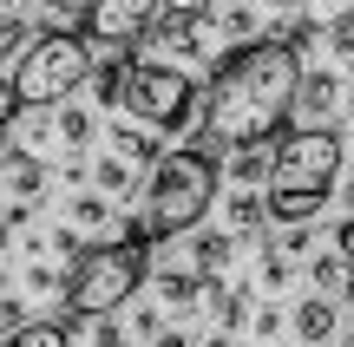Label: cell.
<instances>
[{
    "label": "cell",
    "mask_w": 354,
    "mask_h": 347,
    "mask_svg": "<svg viewBox=\"0 0 354 347\" xmlns=\"http://www.w3.org/2000/svg\"><path fill=\"white\" fill-rule=\"evenodd\" d=\"M295 86H302L295 39H250V46H236L216 66L210 92H203V138L216 151L269 144L295 112Z\"/></svg>",
    "instance_id": "6da1fadb"
},
{
    "label": "cell",
    "mask_w": 354,
    "mask_h": 347,
    "mask_svg": "<svg viewBox=\"0 0 354 347\" xmlns=\"http://www.w3.org/2000/svg\"><path fill=\"white\" fill-rule=\"evenodd\" d=\"M342 184V138L328 125H302L269 151V217L308 223Z\"/></svg>",
    "instance_id": "7a4b0ae2"
},
{
    "label": "cell",
    "mask_w": 354,
    "mask_h": 347,
    "mask_svg": "<svg viewBox=\"0 0 354 347\" xmlns=\"http://www.w3.org/2000/svg\"><path fill=\"white\" fill-rule=\"evenodd\" d=\"M210 204H216V157L210 151L184 144V151H165L151 164V177H145V230L158 243L190 236L210 217Z\"/></svg>",
    "instance_id": "3957f363"
},
{
    "label": "cell",
    "mask_w": 354,
    "mask_h": 347,
    "mask_svg": "<svg viewBox=\"0 0 354 347\" xmlns=\"http://www.w3.org/2000/svg\"><path fill=\"white\" fill-rule=\"evenodd\" d=\"M145 243H151V230H145V223H125L118 243L86 249V256L73 262V275H66V308H73V315H112V308H125V301L138 295L145 269H151Z\"/></svg>",
    "instance_id": "277c9868"
},
{
    "label": "cell",
    "mask_w": 354,
    "mask_h": 347,
    "mask_svg": "<svg viewBox=\"0 0 354 347\" xmlns=\"http://www.w3.org/2000/svg\"><path fill=\"white\" fill-rule=\"evenodd\" d=\"M92 79V39L86 33H33V46L20 52L7 79V112H46L66 105Z\"/></svg>",
    "instance_id": "5b68a950"
},
{
    "label": "cell",
    "mask_w": 354,
    "mask_h": 347,
    "mask_svg": "<svg viewBox=\"0 0 354 347\" xmlns=\"http://www.w3.org/2000/svg\"><path fill=\"white\" fill-rule=\"evenodd\" d=\"M118 105H125L138 125H151V131H184L190 105H197V79L165 66V59H125V72H118Z\"/></svg>",
    "instance_id": "8992f818"
},
{
    "label": "cell",
    "mask_w": 354,
    "mask_h": 347,
    "mask_svg": "<svg viewBox=\"0 0 354 347\" xmlns=\"http://www.w3.org/2000/svg\"><path fill=\"white\" fill-rule=\"evenodd\" d=\"M145 39H151L145 59H165V66H177V72L216 59V26H210V13H165Z\"/></svg>",
    "instance_id": "52a82bcc"
},
{
    "label": "cell",
    "mask_w": 354,
    "mask_h": 347,
    "mask_svg": "<svg viewBox=\"0 0 354 347\" xmlns=\"http://www.w3.org/2000/svg\"><path fill=\"white\" fill-rule=\"evenodd\" d=\"M165 13V0H86V39L92 46H131Z\"/></svg>",
    "instance_id": "ba28073f"
},
{
    "label": "cell",
    "mask_w": 354,
    "mask_h": 347,
    "mask_svg": "<svg viewBox=\"0 0 354 347\" xmlns=\"http://www.w3.org/2000/svg\"><path fill=\"white\" fill-rule=\"evenodd\" d=\"M295 112H308V125H328V112H342V79L335 72H302Z\"/></svg>",
    "instance_id": "9c48e42d"
},
{
    "label": "cell",
    "mask_w": 354,
    "mask_h": 347,
    "mask_svg": "<svg viewBox=\"0 0 354 347\" xmlns=\"http://www.w3.org/2000/svg\"><path fill=\"white\" fill-rule=\"evenodd\" d=\"M335 321H342V308H335L328 295H308L302 308H295V341H302V347H322V341H335Z\"/></svg>",
    "instance_id": "30bf717a"
},
{
    "label": "cell",
    "mask_w": 354,
    "mask_h": 347,
    "mask_svg": "<svg viewBox=\"0 0 354 347\" xmlns=\"http://www.w3.org/2000/svg\"><path fill=\"white\" fill-rule=\"evenodd\" d=\"M0 347H73V328L66 321H26L13 335H0Z\"/></svg>",
    "instance_id": "8fae6325"
},
{
    "label": "cell",
    "mask_w": 354,
    "mask_h": 347,
    "mask_svg": "<svg viewBox=\"0 0 354 347\" xmlns=\"http://www.w3.org/2000/svg\"><path fill=\"white\" fill-rule=\"evenodd\" d=\"M26 46H33V26L13 20V13H0V72H7V66H20Z\"/></svg>",
    "instance_id": "7c38bea8"
},
{
    "label": "cell",
    "mask_w": 354,
    "mask_h": 347,
    "mask_svg": "<svg viewBox=\"0 0 354 347\" xmlns=\"http://www.w3.org/2000/svg\"><path fill=\"white\" fill-rule=\"evenodd\" d=\"M0 170H7V190L20 197V204H33V197H39V164H33V157H7Z\"/></svg>",
    "instance_id": "4fadbf2b"
},
{
    "label": "cell",
    "mask_w": 354,
    "mask_h": 347,
    "mask_svg": "<svg viewBox=\"0 0 354 347\" xmlns=\"http://www.w3.org/2000/svg\"><path fill=\"white\" fill-rule=\"evenodd\" d=\"M308 26H348L354 20V0H302Z\"/></svg>",
    "instance_id": "5bb4252c"
},
{
    "label": "cell",
    "mask_w": 354,
    "mask_h": 347,
    "mask_svg": "<svg viewBox=\"0 0 354 347\" xmlns=\"http://www.w3.org/2000/svg\"><path fill=\"white\" fill-rule=\"evenodd\" d=\"M308 282H315V295H335V288L348 282V262H335V256H315V262H308Z\"/></svg>",
    "instance_id": "9a60e30c"
},
{
    "label": "cell",
    "mask_w": 354,
    "mask_h": 347,
    "mask_svg": "<svg viewBox=\"0 0 354 347\" xmlns=\"http://www.w3.org/2000/svg\"><path fill=\"white\" fill-rule=\"evenodd\" d=\"M99 190L105 197H131V164L125 157H99Z\"/></svg>",
    "instance_id": "2e32d148"
},
{
    "label": "cell",
    "mask_w": 354,
    "mask_h": 347,
    "mask_svg": "<svg viewBox=\"0 0 354 347\" xmlns=\"http://www.w3.org/2000/svg\"><path fill=\"white\" fill-rule=\"evenodd\" d=\"M263 217H269V204H263V197H250V190H236V197H230V223H236V230H256Z\"/></svg>",
    "instance_id": "e0dca14e"
},
{
    "label": "cell",
    "mask_w": 354,
    "mask_h": 347,
    "mask_svg": "<svg viewBox=\"0 0 354 347\" xmlns=\"http://www.w3.org/2000/svg\"><path fill=\"white\" fill-rule=\"evenodd\" d=\"M53 131H59V144H86L92 138V118L79 112V105H59V125H53Z\"/></svg>",
    "instance_id": "ac0fdd59"
},
{
    "label": "cell",
    "mask_w": 354,
    "mask_h": 347,
    "mask_svg": "<svg viewBox=\"0 0 354 347\" xmlns=\"http://www.w3.org/2000/svg\"><path fill=\"white\" fill-rule=\"evenodd\" d=\"M118 138V157H138V164H158V144L145 138V131H112Z\"/></svg>",
    "instance_id": "d6986e66"
},
{
    "label": "cell",
    "mask_w": 354,
    "mask_h": 347,
    "mask_svg": "<svg viewBox=\"0 0 354 347\" xmlns=\"http://www.w3.org/2000/svg\"><path fill=\"white\" fill-rule=\"evenodd\" d=\"M236 177H243V184L269 177V144H250V151H236Z\"/></svg>",
    "instance_id": "ffe728a7"
},
{
    "label": "cell",
    "mask_w": 354,
    "mask_h": 347,
    "mask_svg": "<svg viewBox=\"0 0 354 347\" xmlns=\"http://www.w3.org/2000/svg\"><path fill=\"white\" fill-rule=\"evenodd\" d=\"M73 223H86V230H99V223H112V210H105V197H79V204H73Z\"/></svg>",
    "instance_id": "44dd1931"
},
{
    "label": "cell",
    "mask_w": 354,
    "mask_h": 347,
    "mask_svg": "<svg viewBox=\"0 0 354 347\" xmlns=\"http://www.w3.org/2000/svg\"><path fill=\"white\" fill-rule=\"evenodd\" d=\"M263 282H269V288L289 282V256H263Z\"/></svg>",
    "instance_id": "7402d4cb"
},
{
    "label": "cell",
    "mask_w": 354,
    "mask_h": 347,
    "mask_svg": "<svg viewBox=\"0 0 354 347\" xmlns=\"http://www.w3.org/2000/svg\"><path fill=\"white\" fill-rule=\"evenodd\" d=\"M20 315H26V308H20V301H13V295H0V328H7V335H13V328H26V321H20Z\"/></svg>",
    "instance_id": "603a6c76"
},
{
    "label": "cell",
    "mask_w": 354,
    "mask_h": 347,
    "mask_svg": "<svg viewBox=\"0 0 354 347\" xmlns=\"http://www.w3.org/2000/svg\"><path fill=\"white\" fill-rule=\"evenodd\" d=\"M13 157V112H0V164Z\"/></svg>",
    "instance_id": "cb8c5ba5"
},
{
    "label": "cell",
    "mask_w": 354,
    "mask_h": 347,
    "mask_svg": "<svg viewBox=\"0 0 354 347\" xmlns=\"http://www.w3.org/2000/svg\"><path fill=\"white\" fill-rule=\"evenodd\" d=\"M335 243H342V262H348V269H354V217L342 223V236H335Z\"/></svg>",
    "instance_id": "d4e9b609"
},
{
    "label": "cell",
    "mask_w": 354,
    "mask_h": 347,
    "mask_svg": "<svg viewBox=\"0 0 354 347\" xmlns=\"http://www.w3.org/2000/svg\"><path fill=\"white\" fill-rule=\"evenodd\" d=\"M151 347H190V341H184V335H158Z\"/></svg>",
    "instance_id": "484cf974"
},
{
    "label": "cell",
    "mask_w": 354,
    "mask_h": 347,
    "mask_svg": "<svg viewBox=\"0 0 354 347\" xmlns=\"http://www.w3.org/2000/svg\"><path fill=\"white\" fill-rule=\"evenodd\" d=\"M7 243H13V223H7V217H0V249H7Z\"/></svg>",
    "instance_id": "4316f807"
},
{
    "label": "cell",
    "mask_w": 354,
    "mask_h": 347,
    "mask_svg": "<svg viewBox=\"0 0 354 347\" xmlns=\"http://www.w3.org/2000/svg\"><path fill=\"white\" fill-rule=\"evenodd\" d=\"M335 190H342V197H348V204H354V177H342V184H335Z\"/></svg>",
    "instance_id": "83f0119b"
},
{
    "label": "cell",
    "mask_w": 354,
    "mask_h": 347,
    "mask_svg": "<svg viewBox=\"0 0 354 347\" xmlns=\"http://www.w3.org/2000/svg\"><path fill=\"white\" fill-rule=\"evenodd\" d=\"M210 347H230V335H210Z\"/></svg>",
    "instance_id": "f1b7e54d"
},
{
    "label": "cell",
    "mask_w": 354,
    "mask_h": 347,
    "mask_svg": "<svg viewBox=\"0 0 354 347\" xmlns=\"http://www.w3.org/2000/svg\"><path fill=\"white\" fill-rule=\"evenodd\" d=\"M269 7H295V0H269Z\"/></svg>",
    "instance_id": "f546056e"
},
{
    "label": "cell",
    "mask_w": 354,
    "mask_h": 347,
    "mask_svg": "<svg viewBox=\"0 0 354 347\" xmlns=\"http://www.w3.org/2000/svg\"><path fill=\"white\" fill-rule=\"evenodd\" d=\"M46 7H73V0H46Z\"/></svg>",
    "instance_id": "4dcf8cb0"
},
{
    "label": "cell",
    "mask_w": 354,
    "mask_h": 347,
    "mask_svg": "<svg viewBox=\"0 0 354 347\" xmlns=\"http://www.w3.org/2000/svg\"><path fill=\"white\" fill-rule=\"evenodd\" d=\"M0 13H13V0H0Z\"/></svg>",
    "instance_id": "1f68e13d"
},
{
    "label": "cell",
    "mask_w": 354,
    "mask_h": 347,
    "mask_svg": "<svg viewBox=\"0 0 354 347\" xmlns=\"http://www.w3.org/2000/svg\"><path fill=\"white\" fill-rule=\"evenodd\" d=\"M342 112H354V92H348V105H342Z\"/></svg>",
    "instance_id": "d6a6232c"
}]
</instances>
